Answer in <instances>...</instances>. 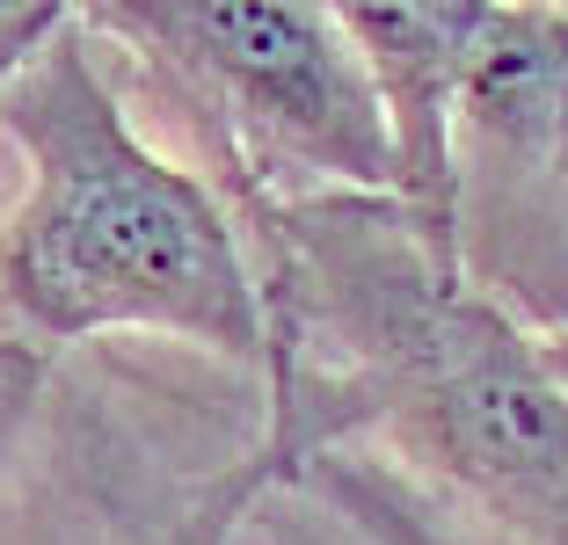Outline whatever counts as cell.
Segmentation results:
<instances>
[{
	"mask_svg": "<svg viewBox=\"0 0 568 545\" xmlns=\"http://www.w3.org/2000/svg\"><path fill=\"white\" fill-rule=\"evenodd\" d=\"M226 204L263 277L270 422L204 531L219 538L248 495L300 480L335 436L379 430L423 473L568 545V385L547 342L503 313L474 269L430 263L394 197Z\"/></svg>",
	"mask_w": 568,
	"mask_h": 545,
	"instance_id": "1",
	"label": "cell"
},
{
	"mask_svg": "<svg viewBox=\"0 0 568 545\" xmlns=\"http://www.w3.org/2000/svg\"><path fill=\"white\" fill-rule=\"evenodd\" d=\"M22 189L0 212V335L67 349L88 335H175L270 371L255 248L219 182L161 153L102 73L73 8L0 88Z\"/></svg>",
	"mask_w": 568,
	"mask_h": 545,
	"instance_id": "2",
	"label": "cell"
},
{
	"mask_svg": "<svg viewBox=\"0 0 568 545\" xmlns=\"http://www.w3.org/2000/svg\"><path fill=\"white\" fill-rule=\"evenodd\" d=\"M81 22L212 116L234 197H394V132L343 8L102 0Z\"/></svg>",
	"mask_w": 568,
	"mask_h": 545,
	"instance_id": "3",
	"label": "cell"
},
{
	"mask_svg": "<svg viewBox=\"0 0 568 545\" xmlns=\"http://www.w3.org/2000/svg\"><path fill=\"white\" fill-rule=\"evenodd\" d=\"M394 132V204L430 263L467 269V146L459 95L488 0H351L343 8Z\"/></svg>",
	"mask_w": 568,
	"mask_h": 545,
	"instance_id": "4",
	"label": "cell"
},
{
	"mask_svg": "<svg viewBox=\"0 0 568 545\" xmlns=\"http://www.w3.org/2000/svg\"><path fill=\"white\" fill-rule=\"evenodd\" d=\"M459 146L503 161L525 182L568 175V8H496L459 95Z\"/></svg>",
	"mask_w": 568,
	"mask_h": 545,
	"instance_id": "5",
	"label": "cell"
},
{
	"mask_svg": "<svg viewBox=\"0 0 568 545\" xmlns=\"http://www.w3.org/2000/svg\"><path fill=\"white\" fill-rule=\"evenodd\" d=\"M44 371H51V349L22 342V335H0V465H8L37 393H44Z\"/></svg>",
	"mask_w": 568,
	"mask_h": 545,
	"instance_id": "6",
	"label": "cell"
},
{
	"mask_svg": "<svg viewBox=\"0 0 568 545\" xmlns=\"http://www.w3.org/2000/svg\"><path fill=\"white\" fill-rule=\"evenodd\" d=\"M547 342V363H554V379L568 385V328H554V335H539Z\"/></svg>",
	"mask_w": 568,
	"mask_h": 545,
	"instance_id": "7",
	"label": "cell"
}]
</instances>
